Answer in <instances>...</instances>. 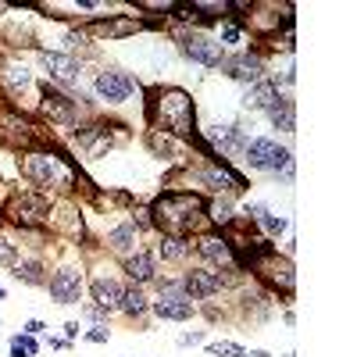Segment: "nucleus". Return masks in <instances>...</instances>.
<instances>
[{
    "mask_svg": "<svg viewBox=\"0 0 357 357\" xmlns=\"http://www.w3.org/2000/svg\"><path fill=\"white\" fill-rule=\"evenodd\" d=\"M18 172H22V178L36 193H47V197H54V193H65L68 197L82 183L75 161L65 151L50 146V143H36V146H29V151H22Z\"/></svg>",
    "mask_w": 357,
    "mask_h": 357,
    "instance_id": "obj_1",
    "label": "nucleus"
},
{
    "mask_svg": "<svg viewBox=\"0 0 357 357\" xmlns=\"http://www.w3.org/2000/svg\"><path fill=\"white\" fill-rule=\"evenodd\" d=\"M204 197L197 190H168L161 193L146 211H151V222L161 236H183V240H193L197 232L211 229L204 215Z\"/></svg>",
    "mask_w": 357,
    "mask_h": 357,
    "instance_id": "obj_2",
    "label": "nucleus"
},
{
    "mask_svg": "<svg viewBox=\"0 0 357 357\" xmlns=\"http://www.w3.org/2000/svg\"><path fill=\"white\" fill-rule=\"evenodd\" d=\"M146 129H161L175 139L197 136V104L178 86H154L146 89Z\"/></svg>",
    "mask_w": 357,
    "mask_h": 357,
    "instance_id": "obj_3",
    "label": "nucleus"
},
{
    "mask_svg": "<svg viewBox=\"0 0 357 357\" xmlns=\"http://www.w3.org/2000/svg\"><path fill=\"white\" fill-rule=\"evenodd\" d=\"M50 204H54V197H47V193L22 190V193H11L8 204H0V211H4V222H11L22 232H43L47 218H50Z\"/></svg>",
    "mask_w": 357,
    "mask_h": 357,
    "instance_id": "obj_4",
    "label": "nucleus"
},
{
    "mask_svg": "<svg viewBox=\"0 0 357 357\" xmlns=\"http://www.w3.org/2000/svg\"><path fill=\"white\" fill-rule=\"evenodd\" d=\"M190 172V178L200 186V190H207L211 197H240V193H247V178L236 172L232 165H225V161H215V158H207L204 165H193V168H186Z\"/></svg>",
    "mask_w": 357,
    "mask_h": 357,
    "instance_id": "obj_5",
    "label": "nucleus"
},
{
    "mask_svg": "<svg viewBox=\"0 0 357 357\" xmlns=\"http://www.w3.org/2000/svg\"><path fill=\"white\" fill-rule=\"evenodd\" d=\"M158 282V301H151V311L161 318V321H190L193 314H197V304L186 296V289H183V282L178 279H165V275H158L154 279Z\"/></svg>",
    "mask_w": 357,
    "mask_h": 357,
    "instance_id": "obj_6",
    "label": "nucleus"
},
{
    "mask_svg": "<svg viewBox=\"0 0 357 357\" xmlns=\"http://www.w3.org/2000/svg\"><path fill=\"white\" fill-rule=\"evenodd\" d=\"M193 250H197V257L207 264V268H215V272H240V261H236V250L229 247V240H225V232H218V229H204V232H197L193 236Z\"/></svg>",
    "mask_w": 357,
    "mask_h": 357,
    "instance_id": "obj_7",
    "label": "nucleus"
},
{
    "mask_svg": "<svg viewBox=\"0 0 357 357\" xmlns=\"http://www.w3.org/2000/svg\"><path fill=\"white\" fill-rule=\"evenodd\" d=\"M204 146L211 151V158L215 161H236V158H243V151H247V132H243V126H236V122H215V126H207L204 129Z\"/></svg>",
    "mask_w": 357,
    "mask_h": 357,
    "instance_id": "obj_8",
    "label": "nucleus"
},
{
    "mask_svg": "<svg viewBox=\"0 0 357 357\" xmlns=\"http://www.w3.org/2000/svg\"><path fill=\"white\" fill-rule=\"evenodd\" d=\"M0 89H4V97L22 111V100L25 104H40V82L33 75V68L22 65V61H8L0 68Z\"/></svg>",
    "mask_w": 357,
    "mask_h": 357,
    "instance_id": "obj_9",
    "label": "nucleus"
},
{
    "mask_svg": "<svg viewBox=\"0 0 357 357\" xmlns=\"http://www.w3.org/2000/svg\"><path fill=\"white\" fill-rule=\"evenodd\" d=\"M114 129L118 126H107V122H79L72 129V143L86 158H104L114 146V139H126V132H114Z\"/></svg>",
    "mask_w": 357,
    "mask_h": 357,
    "instance_id": "obj_10",
    "label": "nucleus"
},
{
    "mask_svg": "<svg viewBox=\"0 0 357 357\" xmlns=\"http://www.w3.org/2000/svg\"><path fill=\"white\" fill-rule=\"evenodd\" d=\"M250 272H257V279L272 289V293H282V296H293L296 289V272H293V261L289 257H279V250L264 254Z\"/></svg>",
    "mask_w": 357,
    "mask_h": 357,
    "instance_id": "obj_11",
    "label": "nucleus"
},
{
    "mask_svg": "<svg viewBox=\"0 0 357 357\" xmlns=\"http://www.w3.org/2000/svg\"><path fill=\"white\" fill-rule=\"evenodd\" d=\"M139 89V82L129 75V72H122V68H100L97 75H93V93H97V100H104V104H126L132 93Z\"/></svg>",
    "mask_w": 357,
    "mask_h": 357,
    "instance_id": "obj_12",
    "label": "nucleus"
},
{
    "mask_svg": "<svg viewBox=\"0 0 357 357\" xmlns=\"http://www.w3.org/2000/svg\"><path fill=\"white\" fill-rule=\"evenodd\" d=\"M82 268L79 264H61V268H54V275H47V289H50V301L54 304H61V307H72L82 301Z\"/></svg>",
    "mask_w": 357,
    "mask_h": 357,
    "instance_id": "obj_13",
    "label": "nucleus"
},
{
    "mask_svg": "<svg viewBox=\"0 0 357 357\" xmlns=\"http://www.w3.org/2000/svg\"><path fill=\"white\" fill-rule=\"evenodd\" d=\"M40 65H43L50 86H57V89H72L82 79V61L65 50H40Z\"/></svg>",
    "mask_w": 357,
    "mask_h": 357,
    "instance_id": "obj_14",
    "label": "nucleus"
},
{
    "mask_svg": "<svg viewBox=\"0 0 357 357\" xmlns=\"http://www.w3.org/2000/svg\"><path fill=\"white\" fill-rule=\"evenodd\" d=\"M178 282H183L186 296L197 304V301H211V296H218L232 279H229L225 272H215V268H207V264H197V268H190V272L178 279Z\"/></svg>",
    "mask_w": 357,
    "mask_h": 357,
    "instance_id": "obj_15",
    "label": "nucleus"
},
{
    "mask_svg": "<svg viewBox=\"0 0 357 357\" xmlns=\"http://www.w3.org/2000/svg\"><path fill=\"white\" fill-rule=\"evenodd\" d=\"M40 111L61 129H75L79 126V104L57 86H40Z\"/></svg>",
    "mask_w": 357,
    "mask_h": 357,
    "instance_id": "obj_16",
    "label": "nucleus"
},
{
    "mask_svg": "<svg viewBox=\"0 0 357 357\" xmlns=\"http://www.w3.org/2000/svg\"><path fill=\"white\" fill-rule=\"evenodd\" d=\"M0 143L15 146V151H29V146H36V126L18 107H0Z\"/></svg>",
    "mask_w": 357,
    "mask_h": 357,
    "instance_id": "obj_17",
    "label": "nucleus"
},
{
    "mask_svg": "<svg viewBox=\"0 0 357 357\" xmlns=\"http://www.w3.org/2000/svg\"><path fill=\"white\" fill-rule=\"evenodd\" d=\"M178 47H183V54L193 65H204V68H222V61H225V47L207 33H183Z\"/></svg>",
    "mask_w": 357,
    "mask_h": 357,
    "instance_id": "obj_18",
    "label": "nucleus"
},
{
    "mask_svg": "<svg viewBox=\"0 0 357 357\" xmlns=\"http://www.w3.org/2000/svg\"><path fill=\"white\" fill-rule=\"evenodd\" d=\"M146 22L136 18V15H107V18H93L89 25H82L89 40L93 43H104V40H126V36H136Z\"/></svg>",
    "mask_w": 357,
    "mask_h": 357,
    "instance_id": "obj_19",
    "label": "nucleus"
},
{
    "mask_svg": "<svg viewBox=\"0 0 357 357\" xmlns=\"http://www.w3.org/2000/svg\"><path fill=\"white\" fill-rule=\"evenodd\" d=\"M47 232L57 236V240H82L86 236V225H82V215L79 207L61 200V204H50V218H47Z\"/></svg>",
    "mask_w": 357,
    "mask_h": 357,
    "instance_id": "obj_20",
    "label": "nucleus"
},
{
    "mask_svg": "<svg viewBox=\"0 0 357 357\" xmlns=\"http://www.w3.org/2000/svg\"><path fill=\"white\" fill-rule=\"evenodd\" d=\"M222 72H225L229 79H236V82L250 86V82H257V79L268 75V65H264V57H261L257 50H240V54H225Z\"/></svg>",
    "mask_w": 357,
    "mask_h": 357,
    "instance_id": "obj_21",
    "label": "nucleus"
},
{
    "mask_svg": "<svg viewBox=\"0 0 357 357\" xmlns=\"http://www.w3.org/2000/svg\"><path fill=\"white\" fill-rule=\"evenodd\" d=\"M122 293H126V282L107 275V272H97L89 279V296H93V304L100 311H107V318L118 314V307H122Z\"/></svg>",
    "mask_w": 357,
    "mask_h": 357,
    "instance_id": "obj_22",
    "label": "nucleus"
},
{
    "mask_svg": "<svg viewBox=\"0 0 357 357\" xmlns=\"http://www.w3.org/2000/svg\"><path fill=\"white\" fill-rule=\"evenodd\" d=\"M139 240H143V232L132 225V222H118V225H111L107 229V236H104V243H107V250L114 254V257H132L136 250H139Z\"/></svg>",
    "mask_w": 357,
    "mask_h": 357,
    "instance_id": "obj_23",
    "label": "nucleus"
},
{
    "mask_svg": "<svg viewBox=\"0 0 357 357\" xmlns=\"http://www.w3.org/2000/svg\"><path fill=\"white\" fill-rule=\"evenodd\" d=\"M122 272H126V279H129L132 286L154 282V279H158V254H154V250H146V247H139L132 257L122 261Z\"/></svg>",
    "mask_w": 357,
    "mask_h": 357,
    "instance_id": "obj_24",
    "label": "nucleus"
},
{
    "mask_svg": "<svg viewBox=\"0 0 357 357\" xmlns=\"http://www.w3.org/2000/svg\"><path fill=\"white\" fill-rule=\"evenodd\" d=\"M146 146H151L158 158H168L175 165L190 168V161H186V139H175V136H168L161 129H146Z\"/></svg>",
    "mask_w": 357,
    "mask_h": 357,
    "instance_id": "obj_25",
    "label": "nucleus"
},
{
    "mask_svg": "<svg viewBox=\"0 0 357 357\" xmlns=\"http://www.w3.org/2000/svg\"><path fill=\"white\" fill-rule=\"evenodd\" d=\"M279 97H282V89L264 75V79H257L243 89V111H261L264 114V107H272Z\"/></svg>",
    "mask_w": 357,
    "mask_h": 357,
    "instance_id": "obj_26",
    "label": "nucleus"
},
{
    "mask_svg": "<svg viewBox=\"0 0 357 357\" xmlns=\"http://www.w3.org/2000/svg\"><path fill=\"white\" fill-rule=\"evenodd\" d=\"M275 151H279V143L272 136H257V139H247V151H243V161L257 172H268L275 161Z\"/></svg>",
    "mask_w": 357,
    "mask_h": 357,
    "instance_id": "obj_27",
    "label": "nucleus"
},
{
    "mask_svg": "<svg viewBox=\"0 0 357 357\" xmlns=\"http://www.w3.org/2000/svg\"><path fill=\"white\" fill-rule=\"evenodd\" d=\"M154 254H158V261H168V264H186L193 257V243L183 240V236H161Z\"/></svg>",
    "mask_w": 357,
    "mask_h": 357,
    "instance_id": "obj_28",
    "label": "nucleus"
},
{
    "mask_svg": "<svg viewBox=\"0 0 357 357\" xmlns=\"http://www.w3.org/2000/svg\"><path fill=\"white\" fill-rule=\"evenodd\" d=\"M118 314H126L132 321H143L146 314H151V296L143 293V286H132L126 282V293H122V307H118Z\"/></svg>",
    "mask_w": 357,
    "mask_h": 357,
    "instance_id": "obj_29",
    "label": "nucleus"
},
{
    "mask_svg": "<svg viewBox=\"0 0 357 357\" xmlns=\"http://www.w3.org/2000/svg\"><path fill=\"white\" fill-rule=\"evenodd\" d=\"M264 118L272 122L275 129H282V132H296V104L282 93L272 107H264Z\"/></svg>",
    "mask_w": 357,
    "mask_h": 357,
    "instance_id": "obj_30",
    "label": "nucleus"
},
{
    "mask_svg": "<svg viewBox=\"0 0 357 357\" xmlns=\"http://www.w3.org/2000/svg\"><path fill=\"white\" fill-rule=\"evenodd\" d=\"M11 275L25 286H47V264H43V257H18Z\"/></svg>",
    "mask_w": 357,
    "mask_h": 357,
    "instance_id": "obj_31",
    "label": "nucleus"
},
{
    "mask_svg": "<svg viewBox=\"0 0 357 357\" xmlns=\"http://www.w3.org/2000/svg\"><path fill=\"white\" fill-rule=\"evenodd\" d=\"M268 172L279 175L282 183H293V178H296V158H293V151L279 146V151H275V161H272V168H268Z\"/></svg>",
    "mask_w": 357,
    "mask_h": 357,
    "instance_id": "obj_32",
    "label": "nucleus"
},
{
    "mask_svg": "<svg viewBox=\"0 0 357 357\" xmlns=\"http://www.w3.org/2000/svg\"><path fill=\"white\" fill-rule=\"evenodd\" d=\"M243 33H247L243 22H236V18H232V22H222V33H218L215 40L229 50V47H240V43H243Z\"/></svg>",
    "mask_w": 357,
    "mask_h": 357,
    "instance_id": "obj_33",
    "label": "nucleus"
},
{
    "mask_svg": "<svg viewBox=\"0 0 357 357\" xmlns=\"http://www.w3.org/2000/svg\"><path fill=\"white\" fill-rule=\"evenodd\" d=\"M207 357H243V347L236 340H218V343H207Z\"/></svg>",
    "mask_w": 357,
    "mask_h": 357,
    "instance_id": "obj_34",
    "label": "nucleus"
},
{
    "mask_svg": "<svg viewBox=\"0 0 357 357\" xmlns=\"http://www.w3.org/2000/svg\"><path fill=\"white\" fill-rule=\"evenodd\" d=\"M40 350V343H36V336H11V357H33Z\"/></svg>",
    "mask_w": 357,
    "mask_h": 357,
    "instance_id": "obj_35",
    "label": "nucleus"
},
{
    "mask_svg": "<svg viewBox=\"0 0 357 357\" xmlns=\"http://www.w3.org/2000/svg\"><path fill=\"white\" fill-rule=\"evenodd\" d=\"M257 225H261V229H264L268 236H272V240H275V236H282V232L289 229V222H286V218H279L275 211H268V215H264V218H261Z\"/></svg>",
    "mask_w": 357,
    "mask_h": 357,
    "instance_id": "obj_36",
    "label": "nucleus"
},
{
    "mask_svg": "<svg viewBox=\"0 0 357 357\" xmlns=\"http://www.w3.org/2000/svg\"><path fill=\"white\" fill-rule=\"evenodd\" d=\"M178 4L175 0H136V11H154V15H172Z\"/></svg>",
    "mask_w": 357,
    "mask_h": 357,
    "instance_id": "obj_37",
    "label": "nucleus"
},
{
    "mask_svg": "<svg viewBox=\"0 0 357 357\" xmlns=\"http://www.w3.org/2000/svg\"><path fill=\"white\" fill-rule=\"evenodd\" d=\"M65 43H68V50H65V54H72V57H75V50H82L86 43H93V40H89V33H86V29H68Z\"/></svg>",
    "mask_w": 357,
    "mask_h": 357,
    "instance_id": "obj_38",
    "label": "nucleus"
},
{
    "mask_svg": "<svg viewBox=\"0 0 357 357\" xmlns=\"http://www.w3.org/2000/svg\"><path fill=\"white\" fill-rule=\"evenodd\" d=\"M0 264H8V268L18 264V243L8 240V236H0Z\"/></svg>",
    "mask_w": 357,
    "mask_h": 357,
    "instance_id": "obj_39",
    "label": "nucleus"
},
{
    "mask_svg": "<svg viewBox=\"0 0 357 357\" xmlns=\"http://www.w3.org/2000/svg\"><path fill=\"white\" fill-rule=\"evenodd\" d=\"M139 232H146V229H154V222H151V211H146V207H136L132 211V218H129Z\"/></svg>",
    "mask_w": 357,
    "mask_h": 357,
    "instance_id": "obj_40",
    "label": "nucleus"
},
{
    "mask_svg": "<svg viewBox=\"0 0 357 357\" xmlns=\"http://www.w3.org/2000/svg\"><path fill=\"white\" fill-rule=\"evenodd\" d=\"M82 340H86V343H107V340H111V329H107V325H97V329L82 333Z\"/></svg>",
    "mask_w": 357,
    "mask_h": 357,
    "instance_id": "obj_41",
    "label": "nucleus"
},
{
    "mask_svg": "<svg viewBox=\"0 0 357 357\" xmlns=\"http://www.w3.org/2000/svg\"><path fill=\"white\" fill-rule=\"evenodd\" d=\"M82 314H86L89 321H97V325H107V311H100L93 301H89V304H82Z\"/></svg>",
    "mask_w": 357,
    "mask_h": 357,
    "instance_id": "obj_42",
    "label": "nucleus"
},
{
    "mask_svg": "<svg viewBox=\"0 0 357 357\" xmlns=\"http://www.w3.org/2000/svg\"><path fill=\"white\" fill-rule=\"evenodd\" d=\"M204 340H207L204 329H197V333H183V336H178V347H197V343H204Z\"/></svg>",
    "mask_w": 357,
    "mask_h": 357,
    "instance_id": "obj_43",
    "label": "nucleus"
},
{
    "mask_svg": "<svg viewBox=\"0 0 357 357\" xmlns=\"http://www.w3.org/2000/svg\"><path fill=\"white\" fill-rule=\"evenodd\" d=\"M43 329H47V325H43L40 318H33V321H25V325H22V333H25V336H40Z\"/></svg>",
    "mask_w": 357,
    "mask_h": 357,
    "instance_id": "obj_44",
    "label": "nucleus"
},
{
    "mask_svg": "<svg viewBox=\"0 0 357 357\" xmlns=\"http://www.w3.org/2000/svg\"><path fill=\"white\" fill-rule=\"evenodd\" d=\"M79 336H82V329H79V321H68V325H65V340L72 343V340H79Z\"/></svg>",
    "mask_w": 357,
    "mask_h": 357,
    "instance_id": "obj_45",
    "label": "nucleus"
},
{
    "mask_svg": "<svg viewBox=\"0 0 357 357\" xmlns=\"http://www.w3.org/2000/svg\"><path fill=\"white\" fill-rule=\"evenodd\" d=\"M68 347V340H61V336H50V350H65Z\"/></svg>",
    "mask_w": 357,
    "mask_h": 357,
    "instance_id": "obj_46",
    "label": "nucleus"
},
{
    "mask_svg": "<svg viewBox=\"0 0 357 357\" xmlns=\"http://www.w3.org/2000/svg\"><path fill=\"white\" fill-rule=\"evenodd\" d=\"M4 296H8V289H4V286H0V301H4Z\"/></svg>",
    "mask_w": 357,
    "mask_h": 357,
    "instance_id": "obj_47",
    "label": "nucleus"
},
{
    "mask_svg": "<svg viewBox=\"0 0 357 357\" xmlns=\"http://www.w3.org/2000/svg\"><path fill=\"white\" fill-rule=\"evenodd\" d=\"M4 11H8V4H0V15H4Z\"/></svg>",
    "mask_w": 357,
    "mask_h": 357,
    "instance_id": "obj_48",
    "label": "nucleus"
},
{
    "mask_svg": "<svg viewBox=\"0 0 357 357\" xmlns=\"http://www.w3.org/2000/svg\"><path fill=\"white\" fill-rule=\"evenodd\" d=\"M0 225H4V211H0Z\"/></svg>",
    "mask_w": 357,
    "mask_h": 357,
    "instance_id": "obj_49",
    "label": "nucleus"
}]
</instances>
